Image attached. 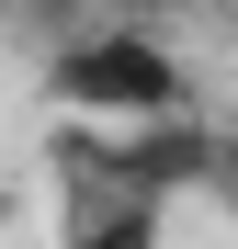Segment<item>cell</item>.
<instances>
[{
    "label": "cell",
    "instance_id": "cell-1",
    "mask_svg": "<svg viewBox=\"0 0 238 249\" xmlns=\"http://www.w3.org/2000/svg\"><path fill=\"white\" fill-rule=\"evenodd\" d=\"M57 170L91 204H159L170 215L182 193H227L238 159L204 113H147V124H102V136H57Z\"/></svg>",
    "mask_w": 238,
    "mask_h": 249
},
{
    "label": "cell",
    "instance_id": "cell-2",
    "mask_svg": "<svg viewBox=\"0 0 238 249\" xmlns=\"http://www.w3.org/2000/svg\"><path fill=\"white\" fill-rule=\"evenodd\" d=\"M46 102L79 124H147V113H193V79L159 23H79L46 57Z\"/></svg>",
    "mask_w": 238,
    "mask_h": 249
},
{
    "label": "cell",
    "instance_id": "cell-3",
    "mask_svg": "<svg viewBox=\"0 0 238 249\" xmlns=\"http://www.w3.org/2000/svg\"><path fill=\"white\" fill-rule=\"evenodd\" d=\"M68 249H170V215L159 204H91L68 227Z\"/></svg>",
    "mask_w": 238,
    "mask_h": 249
},
{
    "label": "cell",
    "instance_id": "cell-4",
    "mask_svg": "<svg viewBox=\"0 0 238 249\" xmlns=\"http://www.w3.org/2000/svg\"><path fill=\"white\" fill-rule=\"evenodd\" d=\"M91 12H102V23H159V34H170V12H182V0H91Z\"/></svg>",
    "mask_w": 238,
    "mask_h": 249
},
{
    "label": "cell",
    "instance_id": "cell-5",
    "mask_svg": "<svg viewBox=\"0 0 238 249\" xmlns=\"http://www.w3.org/2000/svg\"><path fill=\"white\" fill-rule=\"evenodd\" d=\"M23 12H34V23H46V34H79V23H102V12H91V0H23Z\"/></svg>",
    "mask_w": 238,
    "mask_h": 249
}]
</instances>
